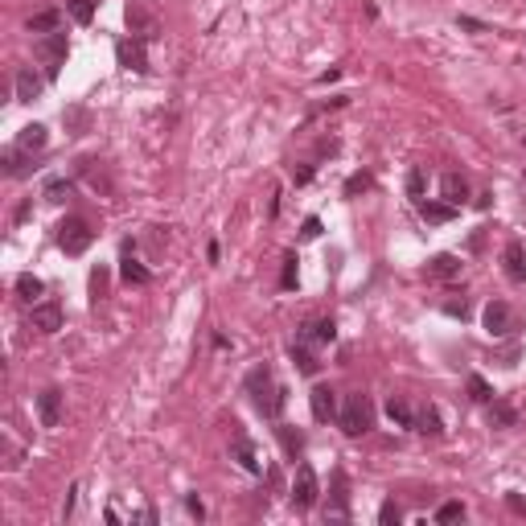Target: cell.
Returning a JSON list of instances; mask_svg holds the SVG:
<instances>
[{
  "instance_id": "20",
  "label": "cell",
  "mask_w": 526,
  "mask_h": 526,
  "mask_svg": "<svg viewBox=\"0 0 526 526\" xmlns=\"http://www.w3.org/2000/svg\"><path fill=\"white\" fill-rule=\"evenodd\" d=\"M386 420H391L395 428H411V424H415L411 407H407L403 399H399V395H391V399H386Z\"/></svg>"
},
{
  "instance_id": "38",
  "label": "cell",
  "mask_w": 526,
  "mask_h": 526,
  "mask_svg": "<svg viewBox=\"0 0 526 526\" xmlns=\"http://www.w3.org/2000/svg\"><path fill=\"white\" fill-rule=\"evenodd\" d=\"M128 25H136V29H152V21L144 17L140 8H128Z\"/></svg>"
},
{
  "instance_id": "39",
  "label": "cell",
  "mask_w": 526,
  "mask_h": 526,
  "mask_svg": "<svg viewBox=\"0 0 526 526\" xmlns=\"http://www.w3.org/2000/svg\"><path fill=\"white\" fill-rule=\"evenodd\" d=\"M91 288H95V300L103 296V292H107V271H103V267H99L95 276H91Z\"/></svg>"
},
{
  "instance_id": "40",
  "label": "cell",
  "mask_w": 526,
  "mask_h": 526,
  "mask_svg": "<svg viewBox=\"0 0 526 526\" xmlns=\"http://www.w3.org/2000/svg\"><path fill=\"white\" fill-rule=\"evenodd\" d=\"M506 506H510L514 514H526V498H522V494H510V498H506Z\"/></svg>"
},
{
  "instance_id": "6",
  "label": "cell",
  "mask_w": 526,
  "mask_h": 526,
  "mask_svg": "<svg viewBox=\"0 0 526 526\" xmlns=\"http://www.w3.org/2000/svg\"><path fill=\"white\" fill-rule=\"evenodd\" d=\"M37 58L46 62V74H58L66 66V33H46L37 42Z\"/></svg>"
},
{
  "instance_id": "10",
  "label": "cell",
  "mask_w": 526,
  "mask_h": 526,
  "mask_svg": "<svg viewBox=\"0 0 526 526\" xmlns=\"http://www.w3.org/2000/svg\"><path fill=\"white\" fill-rule=\"evenodd\" d=\"M37 415H42V428H58L62 424V391L58 386H46L37 395Z\"/></svg>"
},
{
  "instance_id": "35",
  "label": "cell",
  "mask_w": 526,
  "mask_h": 526,
  "mask_svg": "<svg viewBox=\"0 0 526 526\" xmlns=\"http://www.w3.org/2000/svg\"><path fill=\"white\" fill-rule=\"evenodd\" d=\"M317 235H321V218H305V226H300V239L312 243Z\"/></svg>"
},
{
  "instance_id": "14",
  "label": "cell",
  "mask_w": 526,
  "mask_h": 526,
  "mask_svg": "<svg viewBox=\"0 0 526 526\" xmlns=\"http://www.w3.org/2000/svg\"><path fill=\"white\" fill-rule=\"evenodd\" d=\"M428 276L432 280H453V276H460V259H456V255H432Z\"/></svg>"
},
{
  "instance_id": "25",
  "label": "cell",
  "mask_w": 526,
  "mask_h": 526,
  "mask_svg": "<svg viewBox=\"0 0 526 526\" xmlns=\"http://www.w3.org/2000/svg\"><path fill=\"white\" fill-rule=\"evenodd\" d=\"M288 354H292V362H296V370H300V374H317V370H321L317 354H309V350H305V345H296V341H292V350H288Z\"/></svg>"
},
{
  "instance_id": "5",
  "label": "cell",
  "mask_w": 526,
  "mask_h": 526,
  "mask_svg": "<svg viewBox=\"0 0 526 526\" xmlns=\"http://www.w3.org/2000/svg\"><path fill=\"white\" fill-rule=\"evenodd\" d=\"M481 321H485V334L489 337H510L514 334V312L506 300H489L485 312H481Z\"/></svg>"
},
{
  "instance_id": "32",
  "label": "cell",
  "mask_w": 526,
  "mask_h": 526,
  "mask_svg": "<svg viewBox=\"0 0 526 526\" xmlns=\"http://www.w3.org/2000/svg\"><path fill=\"white\" fill-rule=\"evenodd\" d=\"M370 190V177L366 173H354L350 181H345V197H358V193H366Z\"/></svg>"
},
{
  "instance_id": "11",
  "label": "cell",
  "mask_w": 526,
  "mask_h": 526,
  "mask_svg": "<svg viewBox=\"0 0 526 526\" xmlns=\"http://www.w3.org/2000/svg\"><path fill=\"white\" fill-rule=\"evenodd\" d=\"M325 518H334V522L350 518V494H345V477L341 473H334V494H329V506H325Z\"/></svg>"
},
{
  "instance_id": "44",
  "label": "cell",
  "mask_w": 526,
  "mask_h": 526,
  "mask_svg": "<svg viewBox=\"0 0 526 526\" xmlns=\"http://www.w3.org/2000/svg\"><path fill=\"white\" fill-rule=\"evenodd\" d=\"M185 510H190L193 518H206V510H202V502H197V498H190V502H185Z\"/></svg>"
},
{
  "instance_id": "7",
  "label": "cell",
  "mask_w": 526,
  "mask_h": 526,
  "mask_svg": "<svg viewBox=\"0 0 526 526\" xmlns=\"http://www.w3.org/2000/svg\"><path fill=\"white\" fill-rule=\"evenodd\" d=\"M62 321H66V317H62V305H58V300H37L33 312H29V325H33L37 334H58Z\"/></svg>"
},
{
  "instance_id": "2",
  "label": "cell",
  "mask_w": 526,
  "mask_h": 526,
  "mask_svg": "<svg viewBox=\"0 0 526 526\" xmlns=\"http://www.w3.org/2000/svg\"><path fill=\"white\" fill-rule=\"evenodd\" d=\"M337 424H341L345 436H366L374 428V403L366 395H345V403L337 411Z\"/></svg>"
},
{
  "instance_id": "34",
  "label": "cell",
  "mask_w": 526,
  "mask_h": 526,
  "mask_svg": "<svg viewBox=\"0 0 526 526\" xmlns=\"http://www.w3.org/2000/svg\"><path fill=\"white\" fill-rule=\"evenodd\" d=\"M399 518H403V510H399L395 502H383V510H379V522H383V526H395Z\"/></svg>"
},
{
  "instance_id": "13",
  "label": "cell",
  "mask_w": 526,
  "mask_h": 526,
  "mask_svg": "<svg viewBox=\"0 0 526 526\" xmlns=\"http://www.w3.org/2000/svg\"><path fill=\"white\" fill-rule=\"evenodd\" d=\"M42 87H46V82H42V74H33L29 66L17 74V99H21V103H33V99L42 95Z\"/></svg>"
},
{
  "instance_id": "42",
  "label": "cell",
  "mask_w": 526,
  "mask_h": 526,
  "mask_svg": "<svg viewBox=\"0 0 526 526\" xmlns=\"http://www.w3.org/2000/svg\"><path fill=\"white\" fill-rule=\"evenodd\" d=\"M498 362H502V366H514V362H518V345H510V350H502V358H498Z\"/></svg>"
},
{
  "instance_id": "37",
  "label": "cell",
  "mask_w": 526,
  "mask_h": 526,
  "mask_svg": "<svg viewBox=\"0 0 526 526\" xmlns=\"http://www.w3.org/2000/svg\"><path fill=\"white\" fill-rule=\"evenodd\" d=\"M284 288H296V255L284 259Z\"/></svg>"
},
{
  "instance_id": "23",
  "label": "cell",
  "mask_w": 526,
  "mask_h": 526,
  "mask_svg": "<svg viewBox=\"0 0 526 526\" xmlns=\"http://www.w3.org/2000/svg\"><path fill=\"white\" fill-rule=\"evenodd\" d=\"M276 436H280V444H284V453L292 456V460H296V456L305 453V436H300L296 428H288V424H280V428H276Z\"/></svg>"
},
{
  "instance_id": "12",
  "label": "cell",
  "mask_w": 526,
  "mask_h": 526,
  "mask_svg": "<svg viewBox=\"0 0 526 526\" xmlns=\"http://www.w3.org/2000/svg\"><path fill=\"white\" fill-rule=\"evenodd\" d=\"M440 193H444V202H453V206H465V197H469V181H465L460 173H444V181H440Z\"/></svg>"
},
{
  "instance_id": "41",
  "label": "cell",
  "mask_w": 526,
  "mask_h": 526,
  "mask_svg": "<svg viewBox=\"0 0 526 526\" xmlns=\"http://www.w3.org/2000/svg\"><path fill=\"white\" fill-rule=\"evenodd\" d=\"M29 214H33V202H21V206H17V214H13V222H25Z\"/></svg>"
},
{
  "instance_id": "9",
  "label": "cell",
  "mask_w": 526,
  "mask_h": 526,
  "mask_svg": "<svg viewBox=\"0 0 526 526\" xmlns=\"http://www.w3.org/2000/svg\"><path fill=\"white\" fill-rule=\"evenodd\" d=\"M502 267H506V280H510V284H526V247H522L518 239L506 243Z\"/></svg>"
},
{
  "instance_id": "4",
  "label": "cell",
  "mask_w": 526,
  "mask_h": 526,
  "mask_svg": "<svg viewBox=\"0 0 526 526\" xmlns=\"http://www.w3.org/2000/svg\"><path fill=\"white\" fill-rule=\"evenodd\" d=\"M317 498H321V481H317V473H312L309 465H300L296 477H292V506L296 510H312Z\"/></svg>"
},
{
  "instance_id": "1",
  "label": "cell",
  "mask_w": 526,
  "mask_h": 526,
  "mask_svg": "<svg viewBox=\"0 0 526 526\" xmlns=\"http://www.w3.org/2000/svg\"><path fill=\"white\" fill-rule=\"evenodd\" d=\"M247 391H251V403H255V411H259L263 420H280V411H284V403H288V391L271 383V370H267V366H255V370L247 374Z\"/></svg>"
},
{
  "instance_id": "29",
  "label": "cell",
  "mask_w": 526,
  "mask_h": 526,
  "mask_svg": "<svg viewBox=\"0 0 526 526\" xmlns=\"http://www.w3.org/2000/svg\"><path fill=\"white\" fill-rule=\"evenodd\" d=\"M407 193H411L415 202H424V193H428V177H424V169H411V173H407Z\"/></svg>"
},
{
  "instance_id": "26",
  "label": "cell",
  "mask_w": 526,
  "mask_h": 526,
  "mask_svg": "<svg viewBox=\"0 0 526 526\" xmlns=\"http://www.w3.org/2000/svg\"><path fill=\"white\" fill-rule=\"evenodd\" d=\"M58 21H62V13H37V17H29V33H58Z\"/></svg>"
},
{
  "instance_id": "24",
  "label": "cell",
  "mask_w": 526,
  "mask_h": 526,
  "mask_svg": "<svg viewBox=\"0 0 526 526\" xmlns=\"http://www.w3.org/2000/svg\"><path fill=\"white\" fill-rule=\"evenodd\" d=\"M305 337H317L321 345H329V341L337 337V325H334V321H309L305 334H300V341H305Z\"/></svg>"
},
{
  "instance_id": "36",
  "label": "cell",
  "mask_w": 526,
  "mask_h": 526,
  "mask_svg": "<svg viewBox=\"0 0 526 526\" xmlns=\"http://www.w3.org/2000/svg\"><path fill=\"white\" fill-rule=\"evenodd\" d=\"M444 312H448V317H460V321H465V312H469L465 296H460V300H444Z\"/></svg>"
},
{
  "instance_id": "21",
  "label": "cell",
  "mask_w": 526,
  "mask_h": 526,
  "mask_svg": "<svg viewBox=\"0 0 526 526\" xmlns=\"http://www.w3.org/2000/svg\"><path fill=\"white\" fill-rule=\"evenodd\" d=\"M235 460H239L243 469H247V473H263V465H259V456H255V444H251V440H235Z\"/></svg>"
},
{
  "instance_id": "18",
  "label": "cell",
  "mask_w": 526,
  "mask_h": 526,
  "mask_svg": "<svg viewBox=\"0 0 526 526\" xmlns=\"http://www.w3.org/2000/svg\"><path fill=\"white\" fill-rule=\"evenodd\" d=\"M514 424H518V411L506 399H494L489 403V428H514Z\"/></svg>"
},
{
  "instance_id": "8",
  "label": "cell",
  "mask_w": 526,
  "mask_h": 526,
  "mask_svg": "<svg viewBox=\"0 0 526 526\" xmlns=\"http://www.w3.org/2000/svg\"><path fill=\"white\" fill-rule=\"evenodd\" d=\"M309 407H312V420H321V424L337 420V395H334V386L317 383L309 391Z\"/></svg>"
},
{
  "instance_id": "27",
  "label": "cell",
  "mask_w": 526,
  "mask_h": 526,
  "mask_svg": "<svg viewBox=\"0 0 526 526\" xmlns=\"http://www.w3.org/2000/svg\"><path fill=\"white\" fill-rule=\"evenodd\" d=\"M42 292H46V288H42V280H37V276H29V271H25V276H17V296H21V300H29V305H33Z\"/></svg>"
},
{
  "instance_id": "28",
  "label": "cell",
  "mask_w": 526,
  "mask_h": 526,
  "mask_svg": "<svg viewBox=\"0 0 526 526\" xmlns=\"http://www.w3.org/2000/svg\"><path fill=\"white\" fill-rule=\"evenodd\" d=\"M66 8L78 25H91V17H95V0H66Z\"/></svg>"
},
{
  "instance_id": "17",
  "label": "cell",
  "mask_w": 526,
  "mask_h": 526,
  "mask_svg": "<svg viewBox=\"0 0 526 526\" xmlns=\"http://www.w3.org/2000/svg\"><path fill=\"white\" fill-rule=\"evenodd\" d=\"M120 276L128 280V284H148V267H144L136 255H132V247H123V267H120Z\"/></svg>"
},
{
  "instance_id": "33",
  "label": "cell",
  "mask_w": 526,
  "mask_h": 526,
  "mask_svg": "<svg viewBox=\"0 0 526 526\" xmlns=\"http://www.w3.org/2000/svg\"><path fill=\"white\" fill-rule=\"evenodd\" d=\"M71 197V181H49L46 185V202H66Z\"/></svg>"
},
{
  "instance_id": "31",
  "label": "cell",
  "mask_w": 526,
  "mask_h": 526,
  "mask_svg": "<svg viewBox=\"0 0 526 526\" xmlns=\"http://www.w3.org/2000/svg\"><path fill=\"white\" fill-rule=\"evenodd\" d=\"M469 395H473L477 403H489V399H494V391H489V383H485L481 374H473V379H469Z\"/></svg>"
},
{
  "instance_id": "15",
  "label": "cell",
  "mask_w": 526,
  "mask_h": 526,
  "mask_svg": "<svg viewBox=\"0 0 526 526\" xmlns=\"http://www.w3.org/2000/svg\"><path fill=\"white\" fill-rule=\"evenodd\" d=\"M46 128H42V123H29V128H21V136H17V148H21V152H42V148H46Z\"/></svg>"
},
{
  "instance_id": "43",
  "label": "cell",
  "mask_w": 526,
  "mask_h": 526,
  "mask_svg": "<svg viewBox=\"0 0 526 526\" xmlns=\"http://www.w3.org/2000/svg\"><path fill=\"white\" fill-rule=\"evenodd\" d=\"M312 173H317V165H305L300 173H296V185H305V181H312Z\"/></svg>"
},
{
  "instance_id": "22",
  "label": "cell",
  "mask_w": 526,
  "mask_h": 526,
  "mask_svg": "<svg viewBox=\"0 0 526 526\" xmlns=\"http://www.w3.org/2000/svg\"><path fill=\"white\" fill-rule=\"evenodd\" d=\"M415 432H424V436H444V424H440V411L436 407H424L420 415H415Z\"/></svg>"
},
{
  "instance_id": "30",
  "label": "cell",
  "mask_w": 526,
  "mask_h": 526,
  "mask_svg": "<svg viewBox=\"0 0 526 526\" xmlns=\"http://www.w3.org/2000/svg\"><path fill=\"white\" fill-rule=\"evenodd\" d=\"M460 518H465V506L460 502H444L436 510V522H460Z\"/></svg>"
},
{
  "instance_id": "16",
  "label": "cell",
  "mask_w": 526,
  "mask_h": 526,
  "mask_svg": "<svg viewBox=\"0 0 526 526\" xmlns=\"http://www.w3.org/2000/svg\"><path fill=\"white\" fill-rule=\"evenodd\" d=\"M415 206H420V214L428 218V222H453L456 218L453 202H428V197H424V202H415Z\"/></svg>"
},
{
  "instance_id": "3",
  "label": "cell",
  "mask_w": 526,
  "mask_h": 526,
  "mask_svg": "<svg viewBox=\"0 0 526 526\" xmlns=\"http://www.w3.org/2000/svg\"><path fill=\"white\" fill-rule=\"evenodd\" d=\"M95 239V231L82 222V218H66V222H58V247L66 251V255H82L87 247Z\"/></svg>"
},
{
  "instance_id": "19",
  "label": "cell",
  "mask_w": 526,
  "mask_h": 526,
  "mask_svg": "<svg viewBox=\"0 0 526 526\" xmlns=\"http://www.w3.org/2000/svg\"><path fill=\"white\" fill-rule=\"evenodd\" d=\"M120 62L128 71H148V58H144V46L140 42H120Z\"/></svg>"
}]
</instances>
